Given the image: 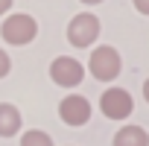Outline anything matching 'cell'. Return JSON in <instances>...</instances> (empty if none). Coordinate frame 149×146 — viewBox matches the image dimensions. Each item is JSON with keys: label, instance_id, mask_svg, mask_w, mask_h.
Listing matches in <instances>:
<instances>
[{"label": "cell", "instance_id": "1", "mask_svg": "<svg viewBox=\"0 0 149 146\" xmlns=\"http://www.w3.org/2000/svg\"><path fill=\"white\" fill-rule=\"evenodd\" d=\"M91 76L100 82H111L120 76V53L114 47H97L91 53Z\"/></svg>", "mask_w": 149, "mask_h": 146}, {"label": "cell", "instance_id": "2", "mask_svg": "<svg viewBox=\"0 0 149 146\" xmlns=\"http://www.w3.org/2000/svg\"><path fill=\"white\" fill-rule=\"evenodd\" d=\"M35 32H38V24L29 15H9L3 21V26H0V35H3L9 44H15V47L29 44L35 38Z\"/></svg>", "mask_w": 149, "mask_h": 146}, {"label": "cell", "instance_id": "3", "mask_svg": "<svg viewBox=\"0 0 149 146\" xmlns=\"http://www.w3.org/2000/svg\"><path fill=\"white\" fill-rule=\"evenodd\" d=\"M97 35H100V21L91 12H82L67 24V41L73 47H88V44H94Z\"/></svg>", "mask_w": 149, "mask_h": 146}, {"label": "cell", "instance_id": "4", "mask_svg": "<svg viewBox=\"0 0 149 146\" xmlns=\"http://www.w3.org/2000/svg\"><path fill=\"white\" fill-rule=\"evenodd\" d=\"M50 76L56 85H64V88H73L79 85L82 76H85V67L76 61V58H67V56H58L53 64H50Z\"/></svg>", "mask_w": 149, "mask_h": 146}, {"label": "cell", "instance_id": "5", "mask_svg": "<svg viewBox=\"0 0 149 146\" xmlns=\"http://www.w3.org/2000/svg\"><path fill=\"white\" fill-rule=\"evenodd\" d=\"M100 108L108 120H123L132 114V94L123 88H108L100 99Z\"/></svg>", "mask_w": 149, "mask_h": 146}, {"label": "cell", "instance_id": "6", "mask_svg": "<svg viewBox=\"0 0 149 146\" xmlns=\"http://www.w3.org/2000/svg\"><path fill=\"white\" fill-rule=\"evenodd\" d=\"M58 117L67 123V126H85L91 120V102L85 97H76V94H70L61 99L58 105Z\"/></svg>", "mask_w": 149, "mask_h": 146}, {"label": "cell", "instance_id": "7", "mask_svg": "<svg viewBox=\"0 0 149 146\" xmlns=\"http://www.w3.org/2000/svg\"><path fill=\"white\" fill-rule=\"evenodd\" d=\"M18 129H21V111L12 102H0V134L12 137Z\"/></svg>", "mask_w": 149, "mask_h": 146}, {"label": "cell", "instance_id": "8", "mask_svg": "<svg viewBox=\"0 0 149 146\" xmlns=\"http://www.w3.org/2000/svg\"><path fill=\"white\" fill-rule=\"evenodd\" d=\"M114 146H149V134L140 126H126L114 134Z\"/></svg>", "mask_w": 149, "mask_h": 146}, {"label": "cell", "instance_id": "9", "mask_svg": "<svg viewBox=\"0 0 149 146\" xmlns=\"http://www.w3.org/2000/svg\"><path fill=\"white\" fill-rule=\"evenodd\" d=\"M21 146H53V137L47 131H38V129H29L24 137H21Z\"/></svg>", "mask_w": 149, "mask_h": 146}, {"label": "cell", "instance_id": "10", "mask_svg": "<svg viewBox=\"0 0 149 146\" xmlns=\"http://www.w3.org/2000/svg\"><path fill=\"white\" fill-rule=\"evenodd\" d=\"M12 70V61H9V56L0 50V76H6V73Z\"/></svg>", "mask_w": 149, "mask_h": 146}, {"label": "cell", "instance_id": "11", "mask_svg": "<svg viewBox=\"0 0 149 146\" xmlns=\"http://www.w3.org/2000/svg\"><path fill=\"white\" fill-rule=\"evenodd\" d=\"M134 9L140 15H149V0H134Z\"/></svg>", "mask_w": 149, "mask_h": 146}, {"label": "cell", "instance_id": "12", "mask_svg": "<svg viewBox=\"0 0 149 146\" xmlns=\"http://www.w3.org/2000/svg\"><path fill=\"white\" fill-rule=\"evenodd\" d=\"M9 6H12V0H0V15L9 12Z\"/></svg>", "mask_w": 149, "mask_h": 146}, {"label": "cell", "instance_id": "13", "mask_svg": "<svg viewBox=\"0 0 149 146\" xmlns=\"http://www.w3.org/2000/svg\"><path fill=\"white\" fill-rule=\"evenodd\" d=\"M143 97H146V102H149V79L143 82Z\"/></svg>", "mask_w": 149, "mask_h": 146}, {"label": "cell", "instance_id": "14", "mask_svg": "<svg viewBox=\"0 0 149 146\" xmlns=\"http://www.w3.org/2000/svg\"><path fill=\"white\" fill-rule=\"evenodd\" d=\"M82 3H102V0H82Z\"/></svg>", "mask_w": 149, "mask_h": 146}]
</instances>
